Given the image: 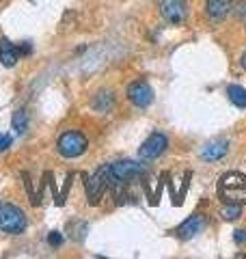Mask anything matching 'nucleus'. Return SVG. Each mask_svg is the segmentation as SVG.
<instances>
[{"instance_id": "obj_1", "label": "nucleus", "mask_w": 246, "mask_h": 259, "mask_svg": "<svg viewBox=\"0 0 246 259\" xmlns=\"http://www.w3.org/2000/svg\"><path fill=\"white\" fill-rule=\"evenodd\" d=\"M110 166V186L114 188V197L121 199V188L126 186L130 180L134 177H143L147 173L145 164L141 162H134V160H117L112 162Z\"/></svg>"}, {"instance_id": "obj_2", "label": "nucleus", "mask_w": 246, "mask_h": 259, "mask_svg": "<svg viewBox=\"0 0 246 259\" xmlns=\"http://www.w3.org/2000/svg\"><path fill=\"white\" fill-rule=\"evenodd\" d=\"M246 194V175L237 171H229L218 182V197L223 203H237L244 201L240 197Z\"/></svg>"}, {"instance_id": "obj_3", "label": "nucleus", "mask_w": 246, "mask_h": 259, "mask_svg": "<svg viewBox=\"0 0 246 259\" xmlns=\"http://www.w3.org/2000/svg\"><path fill=\"white\" fill-rule=\"evenodd\" d=\"M56 149H59L63 158H69V160L80 158L82 153H87V149H89V139L80 130H67V132H63L59 136Z\"/></svg>"}, {"instance_id": "obj_4", "label": "nucleus", "mask_w": 246, "mask_h": 259, "mask_svg": "<svg viewBox=\"0 0 246 259\" xmlns=\"http://www.w3.org/2000/svg\"><path fill=\"white\" fill-rule=\"evenodd\" d=\"M26 227H28L26 214L18 205L0 203V231L11 233V236H20V233L26 231Z\"/></svg>"}, {"instance_id": "obj_5", "label": "nucleus", "mask_w": 246, "mask_h": 259, "mask_svg": "<svg viewBox=\"0 0 246 259\" xmlns=\"http://www.w3.org/2000/svg\"><path fill=\"white\" fill-rule=\"evenodd\" d=\"M85 177V188H87V199H89V205H97L100 199L104 197V192L110 188V166L104 164L100 166L97 171L89 177V175H82Z\"/></svg>"}, {"instance_id": "obj_6", "label": "nucleus", "mask_w": 246, "mask_h": 259, "mask_svg": "<svg viewBox=\"0 0 246 259\" xmlns=\"http://www.w3.org/2000/svg\"><path fill=\"white\" fill-rule=\"evenodd\" d=\"M126 95L138 108H147L153 102V89L147 84L145 80H134V82H130L126 89Z\"/></svg>"}, {"instance_id": "obj_7", "label": "nucleus", "mask_w": 246, "mask_h": 259, "mask_svg": "<svg viewBox=\"0 0 246 259\" xmlns=\"http://www.w3.org/2000/svg\"><path fill=\"white\" fill-rule=\"evenodd\" d=\"M167 147H169L167 136H164L162 132H153L149 139L141 145V149H138V158L141 160H155V158H160L162 153L167 151Z\"/></svg>"}, {"instance_id": "obj_8", "label": "nucleus", "mask_w": 246, "mask_h": 259, "mask_svg": "<svg viewBox=\"0 0 246 259\" xmlns=\"http://www.w3.org/2000/svg\"><path fill=\"white\" fill-rule=\"evenodd\" d=\"M160 13L164 22L179 26L188 15V5H186V0H160Z\"/></svg>"}, {"instance_id": "obj_9", "label": "nucleus", "mask_w": 246, "mask_h": 259, "mask_svg": "<svg viewBox=\"0 0 246 259\" xmlns=\"http://www.w3.org/2000/svg\"><path fill=\"white\" fill-rule=\"evenodd\" d=\"M205 227H208V216L205 214H192L177 227V236L182 240H190V238L196 236V233H201Z\"/></svg>"}, {"instance_id": "obj_10", "label": "nucleus", "mask_w": 246, "mask_h": 259, "mask_svg": "<svg viewBox=\"0 0 246 259\" xmlns=\"http://www.w3.org/2000/svg\"><path fill=\"white\" fill-rule=\"evenodd\" d=\"M227 151H229V141L227 139H214V141H210V143L203 145L201 158L205 162H216L220 158H225Z\"/></svg>"}, {"instance_id": "obj_11", "label": "nucleus", "mask_w": 246, "mask_h": 259, "mask_svg": "<svg viewBox=\"0 0 246 259\" xmlns=\"http://www.w3.org/2000/svg\"><path fill=\"white\" fill-rule=\"evenodd\" d=\"M20 61V50L15 48V44H11L7 37L0 39V63L5 67H15Z\"/></svg>"}, {"instance_id": "obj_12", "label": "nucleus", "mask_w": 246, "mask_h": 259, "mask_svg": "<svg viewBox=\"0 0 246 259\" xmlns=\"http://www.w3.org/2000/svg\"><path fill=\"white\" fill-rule=\"evenodd\" d=\"M231 9L233 0H208V5H205V11L212 20H225Z\"/></svg>"}, {"instance_id": "obj_13", "label": "nucleus", "mask_w": 246, "mask_h": 259, "mask_svg": "<svg viewBox=\"0 0 246 259\" xmlns=\"http://www.w3.org/2000/svg\"><path fill=\"white\" fill-rule=\"evenodd\" d=\"M91 106L95 110H100V112H110V108L114 106V95H112V91H100V93L93 97Z\"/></svg>"}, {"instance_id": "obj_14", "label": "nucleus", "mask_w": 246, "mask_h": 259, "mask_svg": "<svg viewBox=\"0 0 246 259\" xmlns=\"http://www.w3.org/2000/svg\"><path fill=\"white\" fill-rule=\"evenodd\" d=\"M227 95H229V100H231L233 106L246 108V89L244 87H240V84H229Z\"/></svg>"}, {"instance_id": "obj_15", "label": "nucleus", "mask_w": 246, "mask_h": 259, "mask_svg": "<svg viewBox=\"0 0 246 259\" xmlns=\"http://www.w3.org/2000/svg\"><path fill=\"white\" fill-rule=\"evenodd\" d=\"M11 125L15 130V134H24L28 130V112L24 108H18L11 117Z\"/></svg>"}, {"instance_id": "obj_16", "label": "nucleus", "mask_w": 246, "mask_h": 259, "mask_svg": "<svg viewBox=\"0 0 246 259\" xmlns=\"http://www.w3.org/2000/svg\"><path fill=\"white\" fill-rule=\"evenodd\" d=\"M240 214H242V207L237 203H225V209H223L225 221H235V218H240Z\"/></svg>"}, {"instance_id": "obj_17", "label": "nucleus", "mask_w": 246, "mask_h": 259, "mask_svg": "<svg viewBox=\"0 0 246 259\" xmlns=\"http://www.w3.org/2000/svg\"><path fill=\"white\" fill-rule=\"evenodd\" d=\"M22 180H24V186H26V190H28V199H30V205H39L41 203V199L35 194V190H32V184H30V175L28 173H22Z\"/></svg>"}, {"instance_id": "obj_18", "label": "nucleus", "mask_w": 246, "mask_h": 259, "mask_svg": "<svg viewBox=\"0 0 246 259\" xmlns=\"http://www.w3.org/2000/svg\"><path fill=\"white\" fill-rule=\"evenodd\" d=\"M71 180H73V173L67 175V180H65V186H63V192L59 194V201H56V205H65V199H67V192L71 188Z\"/></svg>"}, {"instance_id": "obj_19", "label": "nucleus", "mask_w": 246, "mask_h": 259, "mask_svg": "<svg viewBox=\"0 0 246 259\" xmlns=\"http://www.w3.org/2000/svg\"><path fill=\"white\" fill-rule=\"evenodd\" d=\"M63 240H65V238H63V233H61V231H50V236H48V244L56 248V246H61V244H63Z\"/></svg>"}, {"instance_id": "obj_20", "label": "nucleus", "mask_w": 246, "mask_h": 259, "mask_svg": "<svg viewBox=\"0 0 246 259\" xmlns=\"http://www.w3.org/2000/svg\"><path fill=\"white\" fill-rule=\"evenodd\" d=\"M235 15L242 24H246V0H240V3L235 5Z\"/></svg>"}, {"instance_id": "obj_21", "label": "nucleus", "mask_w": 246, "mask_h": 259, "mask_svg": "<svg viewBox=\"0 0 246 259\" xmlns=\"http://www.w3.org/2000/svg\"><path fill=\"white\" fill-rule=\"evenodd\" d=\"M11 143H13V139L9 134H0V151H7L11 147Z\"/></svg>"}, {"instance_id": "obj_22", "label": "nucleus", "mask_w": 246, "mask_h": 259, "mask_svg": "<svg viewBox=\"0 0 246 259\" xmlns=\"http://www.w3.org/2000/svg\"><path fill=\"white\" fill-rule=\"evenodd\" d=\"M233 240L237 242V244H244V242H246V229H237L233 233Z\"/></svg>"}, {"instance_id": "obj_23", "label": "nucleus", "mask_w": 246, "mask_h": 259, "mask_svg": "<svg viewBox=\"0 0 246 259\" xmlns=\"http://www.w3.org/2000/svg\"><path fill=\"white\" fill-rule=\"evenodd\" d=\"M240 63H242V67H244V69H246V52H244V54H242V59H240Z\"/></svg>"}]
</instances>
